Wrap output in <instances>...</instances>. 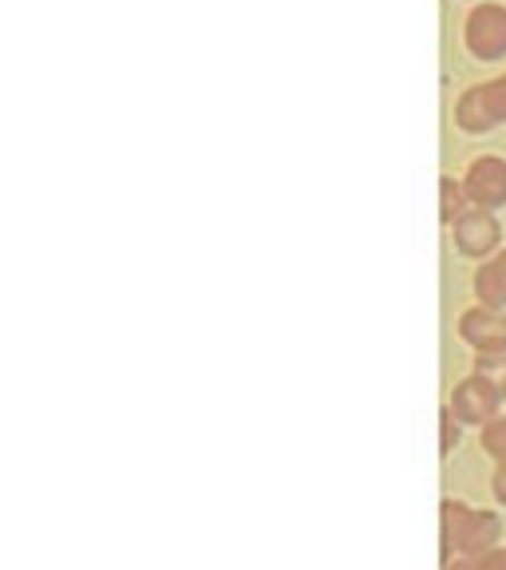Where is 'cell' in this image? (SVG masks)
Returning a JSON list of instances; mask_svg holds the SVG:
<instances>
[{
  "mask_svg": "<svg viewBox=\"0 0 506 570\" xmlns=\"http://www.w3.org/2000/svg\"><path fill=\"white\" fill-rule=\"evenodd\" d=\"M498 543V515L475 511L459 499L444 503V547L447 554H483Z\"/></svg>",
  "mask_w": 506,
  "mask_h": 570,
  "instance_id": "obj_1",
  "label": "cell"
},
{
  "mask_svg": "<svg viewBox=\"0 0 506 570\" xmlns=\"http://www.w3.org/2000/svg\"><path fill=\"white\" fill-rule=\"evenodd\" d=\"M455 124L472 135H483V131H490V127L506 124V76L467 91V96L459 99V107H455Z\"/></svg>",
  "mask_w": 506,
  "mask_h": 570,
  "instance_id": "obj_2",
  "label": "cell"
},
{
  "mask_svg": "<svg viewBox=\"0 0 506 570\" xmlns=\"http://www.w3.org/2000/svg\"><path fill=\"white\" fill-rule=\"evenodd\" d=\"M498 404H503V389L483 373L463 381L452 396V412L459 416V424H490L498 416Z\"/></svg>",
  "mask_w": 506,
  "mask_h": 570,
  "instance_id": "obj_3",
  "label": "cell"
},
{
  "mask_svg": "<svg viewBox=\"0 0 506 570\" xmlns=\"http://www.w3.org/2000/svg\"><path fill=\"white\" fill-rule=\"evenodd\" d=\"M467 48L479 60H503L506 56V9L483 4L467 17Z\"/></svg>",
  "mask_w": 506,
  "mask_h": 570,
  "instance_id": "obj_4",
  "label": "cell"
},
{
  "mask_svg": "<svg viewBox=\"0 0 506 570\" xmlns=\"http://www.w3.org/2000/svg\"><path fill=\"white\" fill-rule=\"evenodd\" d=\"M463 190L472 198V206H483V210H495V206L506 203V159H475L467 178H463Z\"/></svg>",
  "mask_w": 506,
  "mask_h": 570,
  "instance_id": "obj_5",
  "label": "cell"
},
{
  "mask_svg": "<svg viewBox=\"0 0 506 570\" xmlns=\"http://www.w3.org/2000/svg\"><path fill=\"white\" fill-rule=\"evenodd\" d=\"M459 333L467 345H475L479 353L495 356V353H506V317L490 305H479V309L463 313L459 321Z\"/></svg>",
  "mask_w": 506,
  "mask_h": 570,
  "instance_id": "obj_6",
  "label": "cell"
},
{
  "mask_svg": "<svg viewBox=\"0 0 506 570\" xmlns=\"http://www.w3.org/2000/svg\"><path fill=\"white\" fill-rule=\"evenodd\" d=\"M455 246L467 258H483V254H490L498 246V223L483 206H475L472 214H463L459 223H455Z\"/></svg>",
  "mask_w": 506,
  "mask_h": 570,
  "instance_id": "obj_7",
  "label": "cell"
},
{
  "mask_svg": "<svg viewBox=\"0 0 506 570\" xmlns=\"http://www.w3.org/2000/svg\"><path fill=\"white\" fill-rule=\"evenodd\" d=\"M475 294H479V302L490 305V309H503L506 305V254L490 258L487 266L479 269V277H475Z\"/></svg>",
  "mask_w": 506,
  "mask_h": 570,
  "instance_id": "obj_8",
  "label": "cell"
},
{
  "mask_svg": "<svg viewBox=\"0 0 506 570\" xmlns=\"http://www.w3.org/2000/svg\"><path fill=\"white\" fill-rule=\"evenodd\" d=\"M483 448L495 455L498 472H495V499L506 503V416H495L483 428Z\"/></svg>",
  "mask_w": 506,
  "mask_h": 570,
  "instance_id": "obj_9",
  "label": "cell"
},
{
  "mask_svg": "<svg viewBox=\"0 0 506 570\" xmlns=\"http://www.w3.org/2000/svg\"><path fill=\"white\" fill-rule=\"evenodd\" d=\"M447 570H506V551H483V554H463L459 562H452Z\"/></svg>",
  "mask_w": 506,
  "mask_h": 570,
  "instance_id": "obj_10",
  "label": "cell"
},
{
  "mask_svg": "<svg viewBox=\"0 0 506 570\" xmlns=\"http://www.w3.org/2000/svg\"><path fill=\"white\" fill-rule=\"evenodd\" d=\"M463 203H472V198H467V190H463V183L444 178V223H459Z\"/></svg>",
  "mask_w": 506,
  "mask_h": 570,
  "instance_id": "obj_11",
  "label": "cell"
},
{
  "mask_svg": "<svg viewBox=\"0 0 506 570\" xmlns=\"http://www.w3.org/2000/svg\"><path fill=\"white\" fill-rule=\"evenodd\" d=\"M455 424H459V416L447 409L444 412V452H452V448H455V436H459V428H455Z\"/></svg>",
  "mask_w": 506,
  "mask_h": 570,
  "instance_id": "obj_12",
  "label": "cell"
}]
</instances>
